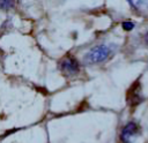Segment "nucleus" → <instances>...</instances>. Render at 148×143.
<instances>
[{
	"label": "nucleus",
	"instance_id": "1",
	"mask_svg": "<svg viewBox=\"0 0 148 143\" xmlns=\"http://www.w3.org/2000/svg\"><path fill=\"white\" fill-rule=\"evenodd\" d=\"M109 55H110V47L105 44H101L89 50V52L86 54L84 58L90 63H98L106 60Z\"/></svg>",
	"mask_w": 148,
	"mask_h": 143
},
{
	"label": "nucleus",
	"instance_id": "2",
	"mask_svg": "<svg viewBox=\"0 0 148 143\" xmlns=\"http://www.w3.org/2000/svg\"><path fill=\"white\" fill-rule=\"evenodd\" d=\"M139 131V126L135 122H128L120 133V141L123 143H132Z\"/></svg>",
	"mask_w": 148,
	"mask_h": 143
},
{
	"label": "nucleus",
	"instance_id": "3",
	"mask_svg": "<svg viewBox=\"0 0 148 143\" xmlns=\"http://www.w3.org/2000/svg\"><path fill=\"white\" fill-rule=\"evenodd\" d=\"M60 69L66 75H74L79 72L80 66H79V62L76 61V59H74L72 57H66L60 62Z\"/></svg>",
	"mask_w": 148,
	"mask_h": 143
},
{
	"label": "nucleus",
	"instance_id": "4",
	"mask_svg": "<svg viewBox=\"0 0 148 143\" xmlns=\"http://www.w3.org/2000/svg\"><path fill=\"white\" fill-rule=\"evenodd\" d=\"M142 100V96L140 95V83L139 82H135L130 91H128V95H127V103L132 106H135L138 105L140 101Z\"/></svg>",
	"mask_w": 148,
	"mask_h": 143
},
{
	"label": "nucleus",
	"instance_id": "5",
	"mask_svg": "<svg viewBox=\"0 0 148 143\" xmlns=\"http://www.w3.org/2000/svg\"><path fill=\"white\" fill-rule=\"evenodd\" d=\"M121 27H123V29H124L125 31H131V30L134 28V23L131 22V21H125V22H123Z\"/></svg>",
	"mask_w": 148,
	"mask_h": 143
},
{
	"label": "nucleus",
	"instance_id": "6",
	"mask_svg": "<svg viewBox=\"0 0 148 143\" xmlns=\"http://www.w3.org/2000/svg\"><path fill=\"white\" fill-rule=\"evenodd\" d=\"M14 3H15L14 1H0V8L8 9V8H12Z\"/></svg>",
	"mask_w": 148,
	"mask_h": 143
},
{
	"label": "nucleus",
	"instance_id": "7",
	"mask_svg": "<svg viewBox=\"0 0 148 143\" xmlns=\"http://www.w3.org/2000/svg\"><path fill=\"white\" fill-rule=\"evenodd\" d=\"M145 42L148 44V32H147V33H146V36H145Z\"/></svg>",
	"mask_w": 148,
	"mask_h": 143
}]
</instances>
